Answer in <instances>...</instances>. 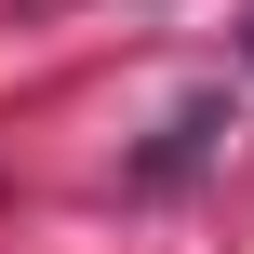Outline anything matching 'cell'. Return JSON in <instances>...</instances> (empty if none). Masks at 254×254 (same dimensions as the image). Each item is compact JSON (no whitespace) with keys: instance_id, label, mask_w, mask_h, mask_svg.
<instances>
[{"instance_id":"cell-2","label":"cell","mask_w":254,"mask_h":254,"mask_svg":"<svg viewBox=\"0 0 254 254\" xmlns=\"http://www.w3.org/2000/svg\"><path fill=\"white\" fill-rule=\"evenodd\" d=\"M241 67H254V13H241Z\"/></svg>"},{"instance_id":"cell-1","label":"cell","mask_w":254,"mask_h":254,"mask_svg":"<svg viewBox=\"0 0 254 254\" xmlns=\"http://www.w3.org/2000/svg\"><path fill=\"white\" fill-rule=\"evenodd\" d=\"M214 134H228V107H188V121H174V134H161V147L134 161V174H147V188H174V174H188V161L214 147Z\"/></svg>"}]
</instances>
